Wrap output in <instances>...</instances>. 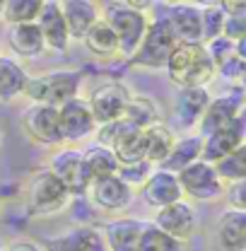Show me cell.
I'll return each instance as SVG.
<instances>
[{"mask_svg":"<svg viewBox=\"0 0 246 251\" xmlns=\"http://www.w3.org/2000/svg\"><path fill=\"white\" fill-rule=\"evenodd\" d=\"M164 70L179 90L208 87V82L215 77V63L210 61L205 44H176Z\"/></svg>","mask_w":246,"mask_h":251,"instance_id":"obj_1","label":"cell"},{"mask_svg":"<svg viewBox=\"0 0 246 251\" xmlns=\"http://www.w3.org/2000/svg\"><path fill=\"white\" fill-rule=\"evenodd\" d=\"M82 87V73L80 70H70V68H58V70H49L41 75H29V82L25 87V94L34 104H51V106H61L68 99L80 97Z\"/></svg>","mask_w":246,"mask_h":251,"instance_id":"obj_2","label":"cell"},{"mask_svg":"<svg viewBox=\"0 0 246 251\" xmlns=\"http://www.w3.org/2000/svg\"><path fill=\"white\" fill-rule=\"evenodd\" d=\"M25 201H27V210L34 218H51L63 213L73 196L70 191L58 181V176L49 169H39L34 172L27 181V191H25Z\"/></svg>","mask_w":246,"mask_h":251,"instance_id":"obj_3","label":"cell"},{"mask_svg":"<svg viewBox=\"0 0 246 251\" xmlns=\"http://www.w3.org/2000/svg\"><path fill=\"white\" fill-rule=\"evenodd\" d=\"M179 41L174 39V34L169 29L164 17H157L148 25V31L140 41V46L135 49V53L128 58L133 68H145V70H164V65L169 61L174 46Z\"/></svg>","mask_w":246,"mask_h":251,"instance_id":"obj_4","label":"cell"},{"mask_svg":"<svg viewBox=\"0 0 246 251\" xmlns=\"http://www.w3.org/2000/svg\"><path fill=\"white\" fill-rule=\"evenodd\" d=\"M101 17L111 25V29L119 39V49H121L123 58H130L135 53V49L140 46L145 31H148V25H150V17L123 5V2H109L104 10H101Z\"/></svg>","mask_w":246,"mask_h":251,"instance_id":"obj_5","label":"cell"},{"mask_svg":"<svg viewBox=\"0 0 246 251\" xmlns=\"http://www.w3.org/2000/svg\"><path fill=\"white\" fill-rule=\"evenodd\" d=\"M179 186H181V193L184 198H191V201H200V203H213V201H220L224 196V181L217 176L215 167L210 162H203V159H196L191 162L188 167H184L179 174Z\"/></svg>","mask_w":246,"mask_h":251,"instance_id":"obj_6","label":"cell"},{"mask_svg":"<svg viewBox=\"0 0 246 251\" xmlns=\"http://www.w3.org/2000/svg\"><path fill=\"white\" fill-rule=\"evenodd\" d=\"M46 169L58 176V181L70 191V196H87L92 179L87 174L82 150L77 145H58V150L49 159Z\"/></svg>","mask_w":246,"mask_h":251,"instance_id":"obj_7","label":"cell"},{"mask_svg":"<svg viewBox=\"0 0 246 251\" xmlns=\"http://www.w3.org/2000/svg\"><path fill=\"white\" fill-rule=\"evenodd\" d=\"M22 130L34 145L41 148H58L63 145L61 126H58V106L51 104H34L22 111Z\"/></svg>","mask_w":246,"mask_h":251,"instance_id":"obj_8","label":"cell"},{"mask_svg":"<svg viewBox=\"0 0 246 251\" xmlns=\"http://www.w3.org/2000/svg\"><path fill=\"white\" fill-rule=\"evenodd\" d=\"M58 126H61L63 145H80L82 140L92 138L97 130V121L90 111L87 99L75 97V99H68L65 104H61L58 106Z\"/></svg>","mask_w":246,"mask_h":251,"instance_id":"obj_9","label":"cell"},{"mask_svg":"<svg viewBox=\"0 0 246 251\" xmlns=\"http://www.w3.org/2000/svg\"><path fill=\"white\" fill-rule=\"evenodd\" d=\"M133 196H135V191L119 174L94 179L87 188V201L92 203V208L99 213H106V215H119L125 208H130Z\"/></svg>","mask_w":246,"mask_h":251,"instance_id":"obj_10","label":"cell"},{"mask_svg":"<svg viewBox=\"0 0 246 251\" xmlns=\"http://www.w3.org/2000/svg\"><path fill=\"white\" fill-rule=\"evenodd\" d=\"M210 101V92L208 87H181L174 101H172V116H169V128L176 133H188L193 128H198V121L205 111Z\"/></svg>","mask_w":246,"mask_h":251,"instance_id":"obj_11","label":"cell"},{"mask_svg":"<svg viewBox=\"0 0 246 251\" xmlns=\"http://www.w3.org/2000/svg\"><path fill=\"white\" fill-rule=\"evenodd\" d=\"M152 225L159 227L162 232H167L169 237H174V239H179V242L186 244L196 234V229H198V213H196L193 203H188L186 198H181L176 203L157 208Z\"/></svg>","mask_w":246,"mask_h":251,"instance_id":"obj_12","label":"cell"},{"mask_svg":"<svg viewBox=\"0 0 246 251\" xmlns=\"http://www.w3.org/2000/svg\"><path fill=\"white\" fill-rule=\"evenodd\" d=\"M246 145V121L244 114H239L232 124L222 126L213 130L210 135L203 138V148H200V159L215 164L222 157H227L229 152H234L237 148Z\"/></svg>","mask_w":246,"mask_h":251,"instance_id":"obj_13","label":"cell"},{"mask_svg":"<svg viewBox=\"0 0 246 251\" xmlns=\"http://www.w3.org/2000/svg\"><path fill=\"white\" fill-rule=\"evenodd\" d=\"M239 114H244V97H242V85L234 90V94H220V97H210L200 121H198V135L205 138L213 130L222 128V126L232 124Z\"/></svg>","mask_w":246,"mask_h":251,"instance_id":"obj_14","label":"cell"},{"mask_svg":"<svg viewBox=\"0 0 246 251\" xmlns=\"http://www.w3.org/2000/svg\"><path fill=\"white\" fill-rule=\"evenodd\" d=\"M128 99H130V92L121 82H104L94 87L92 94L87 97V104H90V111H92L97 126L121 119Z\"/></svg>","mask_w":246,"mask_h":251,"instance_id":"obj_15","label":"cell"},{"mask_svg":"<svg viewBox=\"0 0 246 251\" xmlns=\"http://www.w3.org/2000/svg\"><path fill=\"white\" fill-rule=\"evenodd\" d=\"M36 27L41 31V39H44V46L46 51H56V53H65L70 49V34L65 27V20H63L61 12V0H46L39 17H36Z\"/></svg>","mask_w":246,"mask_h":251,"instance_id":"obj_16","label":"cell"},{"mask_svg":"<svg viewBox=\"0 0 246 251\" xmlns=\"http://www.w3.org/2000/svg\"><path fill=\"white\" fill-rule=\"evenodd\" d=\"M140 196H143V201H145L150 208H154V210L184 198L176 174H174V172H167V169H162V167H154L152 174L145 179V184L140 186Z\"/></svg>","mask_w":246,"mask_h":251,"instance_id":"obj_17","label":"cell"},{"mask_svg":"<svg viewBox=\"0 0 246 251\" xmlns=\"http://www.w3.org/2000/svg\"><path fill=\"white\" fill-rule=\"evenodd\" d=\"M44 251H109L104 234L94 225H75L73 229L51 237Z\"/></svg>","mask_w":246,"mask_h":251,"instance_id":"obj_18","label":"cell"},{"mask_svg":"<svg viewBox=\"0 0 246 251\" xmlns=\"http://www.w3.org/2000/svg\"><path fill=\"white\" fill-rule=\"evenodd\" d=\"M167 25L179 44H203V29H200V7L193 2H179L169 5L167 10Z\"/></svg>","mask_w":246,"mask_h":251,"instance_id":"obj_19","label":"cell"},{"mask_svg":"<svg viewBox=\"0 0 246 251\" xmlns=\"http://www.w3.org/2000/svg\"><path fill=\"white\" fill-rule=\"evenodd\" d=\"M215 251H244L246 247V210L227 208L215 225Z\"/></svg>","mask_w":246,"mask_h":251,"instance_id":"obj_20","label":"cell"},{"mask_svg":"<svg viewBox=\"0 0 246 251\" xmlns=\"http://www.w3.org/2000/svg\"><path fill=\"white\" fill-rule=\"evenodd\" d=\"M143 227H145V222L138 218H111L99 229L104 234L109 251H135L138 239L143 234Z\"/></svg>","mask_w":246,"mask_h":251,"instance_id":"obj_21","label":"cell"},{"mask_svg":"<svg viewBox=\"0 0 246 251\" xmlns=\"http://www.w3.org/2000/svg\"><path fill=\"white\" fill-rule=\"evenodd\" d=\"M61 12L73 41H80L85 31L101 17V7L94 0H61Z\"/></svg>","mask_w":246,"mask_h":251,"instance_id":"obj_22","label":"cell"},{"mask_svg":"<svg viewBox=\"0 0 246 251\" xmlns=\"http://www.w3.org/2000/svg\"><path fill=\"white\" fill-rule=\"evenodd\" d=\"M7 46H10L15 58H36V56H41L46 51L36 22L10 25V29H7Z\"/></svg>","mask_w":246,"mask_h":251,"instance_id":"obj_23","label":"cell"},{"mask_svg":"<svg viewBox=\"0 0 246 251\" xmlns=\"http://www.w3.org/2000/svg\"><path fill=\"white\" fill-rule=\"evenodd\" d=\"M29 73L20 58L0 53V101H12L25 94Z\"/></svg>","mask_w":246,"mask_h":251,"instance_id":"obj_24","label":"cell"},{"mask_svg":"<svg viewBox=\"0 0 246 251\" xmlns=\"http://www.w3.org/2000/svg\"><path fill=\"white\" fill-rule=\"evenodd\" d=\"M80 41L85 44V49H87L92 56H97V58H116V56H121L119 39H116L111 25H109L104 17H99L92 27L85 31V36H82Z\"/></svg>","mask_w":246,"mask_h":251,"instance_id":"obj_25","label":"cell"},{"mask_svg":"<svg viewBox=\"0 0 246 251\" xmlns=\"http://www.w3.org/2000/svg\"><path fill=\"white\" fill-rule=\"evenodd\" d=\"M143 135H145V159H148L152 167H159V164L167 159L169 150L174 148L176 133L164 124V121H159V124L148 126V128L143 130Z\"/></svg>","mask_w":246,"mask_h":251,"instance_id":"obj_26","label":"cell"},{"mask_svg":"<svg viewBox=\"0 0 246 251\" xmlns=\"http://www.w3.org/2000/svg\"><path fill=\"white\" fill-rule=\"evenodd\" d=\"M200 148H203V138H200L198 133H193V135H184V138H176L174 148L169 150L167 159H164L159 167H162V169H167V172L179 174V172H181L184 167H188L191 162L200 159Z\"/></svg>","mask_w":246,"mask_h":251,"instance_id":"obj_27","label":"cell"},{"mask_svg":"<svg viewBox=\"0 0 246 251\" xmlns=\"http://www.w3.org/2000/svg\"><path fill=\"white\" fill-rule=\"evenodd\" d=\"M123 119H128L135 128L145 130L148 126L162 121V111H159L157 101L150 99V97H145V94H130V99L125 104V111H123Z\"/></svg>","mask_w":246,"mask_h":251,"instance_id":"obj_28","label":"cell"},{"mask_svg":"<svg viewBox=\"0 0 246 251\" xmlns=\"http://www.w3.org/2000/svg\"><path fill=\"white\" fill-rule=\"evenodd\" d=\"M82 159H85V167H87V174L90 179H104V176H111L119 172V159L114 155V150L92 143L90 148L82 150Z\"/></svg>","mask_w":246,"mask_h":251,"instance_id":"obj_29","label":"cell"},{"mask_svg":"<svg viewBox=\"0 0 246 251\" xmlns=\"http://www.w3.org/2000/svg\"><path fill=\"white\" fill-rule=\"evenodd\" d=\"M46 0H5V7L0 12L2 22L10 25H22V22H36L41 7Z\"/></svg>","mask_w":246,"mask_h":251,"instance_id":"obj_30","label":"cell"},{"mask_svg":"<svg viewBox=\"0 0 246 251\" xmlns=\"http://www.w3.org/2000/svg\"><path fill=\"white\" fill-rule=\"evenodd\" d=\"M135 251H184V242L169 237L167 232L154 227L152 222H145Z\"/></svg>","mask_w":246,"mask_h":251,"instance_id":"obj_31","label":"cell"},{"mask_svg":"<svg viewBox=\"0 0 246 251\" xmlns=\"http://www.w3.org/2000/svg\"><path fill=\"white\" fill-rule=\"evenodd\" d=\"M213 167H215L217 176H220L224 184L246 181V145L237 148L234 152H229L227 157H222Z\"/></svg>","mask_w":246,"mask_h":251,"instance_id":"obj_32","label":"cell"},{"mask_svg":"<svg viewBox=\"0 0 246 251\" xmlns=\"http://www.w3.org/2000/svg\"><path fill=\"white\" fill-rule=\"evenodd\" d=\"M133 130H140V128H135L128 119H123L121 116V119H116V121H109V124L97 126V130H94V138H97V140H94V143H99V145L114 150L123 138L130 135Z\"/></svg>","mask_w":246,"mask_h":251,"instance_id":"obj_33","label":"cell"},{"mask_svg":"<svg viewBox=\"0 0 246 251\" xmlns=\"http://www.w3.org/2000/svg\"><path fill=\"white\" fill-rule=\"evenodd\" d=\"M114 155L119 159V164H133V162L145 159V135H143V130H133L130 135H125L114 148Z\"/></svg>","mask_w":246,"mask_h":251,"instance_id":"obj_34","label":"cell"},{"mask_svg":"<svg viewBox=\"0 0 246 251\" xmlns=\"http://www.w3.org/2000/svg\"><path fill=\"white\" fill-rule=\"evenodd\" d=\"M224 17H227V10H224V5H210V7H200V29H203V44L222 34V27H224Z\"/></svg>","mask_w":246,"mask_h":251,"instance_id":"obj_35","label":"cell"},{"mask_svg":"<svg viewBox=\"0 0 246 251\" xmlns=\"http://www.w3.org/2000/svg\"><path fill=\"white\" fill-rule=\"evenodd\" d=\"M152 169L154 167L148 159H140V162H133V164H119V172L116 174L135 191V188H140L145 184V179L152 174Z\"/></svg>","mask_w":246,"mask_h":251,"instance_id":"obj_36","label":"cell"},{"mask_svg":"<svg viewBox=\"0 0 246 251\" xmlns=\"http://www.w3.org/2000/svg\"><path fill=\"white\" fill-rule=\"evenodd\" d=\"M215 75H220V77L227 80V82L242 85V82H244V75H246V58L244 56L232 53L227 61L220 63V65L215 68Z\"/></svg>","mask_w":246,"mask_h":251,"instance_id":"obj_37","label":"cell"},{"mask_svg":"<svg viewBox=\"0 0 246 251\" xmlns=\"http://www.w3.org/2000/svg\"><path fill=\"white\" fill-rule=\"evenodd\" d=\"M222 36H227L229 41L246 39V7L244 10H227L224 27H222Z\"/></svg>","mask_w":246,"mask_h":251,"instance_id":"obj_38","label":"cell"},{"mask_svg":"<svg viewBox=\"0 0 246 251\" xmlns=\"http://www.w3.org/2000/svg\"><path fill=\"white\" fill-rule=\"evenodd\" d=\"M205 49H208V56H210V61L215 63V68L220 63H224L232 53H234V41H229L227 36H215V39H210V41H205Z\"/></svg>","mask_w":246,"mask_h":251,"instance_id":"obj_39","label":"cell"},{"mask_svg":"<svg viewBox=\"0 0 246 251\" xmlns=\"http://www.w3.org/2000/svg\"><path fill=\"white\" fill-rule=\"evenodd\" d=\"M227 205L232 210H246V181H234L224 186V196Z\"/></svg>","mask_w":246,"mask_h":251,"instance_id":"obj_40","label":"cell"},{"mask_svg":"<svg viewBox=\"0 0 246 251\" xmlns=\"http://www.w3.org/2000/svg\"><path fill=\"white\" fill-rule=\"evenodd\" d=\"M5 251H44V244L29 237H17L12 242H5Z\"/></svg>","mask_w":246,"mask_h":251,"instance_id":"obj_41","label":"cell"},{"mask_svg":"<svg viewBox=\"0 0 246 251\" xmlns=\"http://www.w3.org/2000/svg\"><path fill=\"white\" fill-rule=\"evenodd\" d=\"M119 2L133 7V10H138V12H143V15H148L154 5H157V0H119Z\"/></svg>","mask_w":246,"mask_h":251,"instance_id":"obj_42","label":"cell"},{"mask_svg":"<svg viewBox=\"0 0 246 251\" xmlns=\"http://www.w3.org/2000/svg\"><path fill=\"white\" fill-rule=\"evenodd\" d=\"M246 0H224V10H244Z\"/></svg>","mask_w":246,"mask_h":251,"instance_id":"obj_43","label":"cell"},{"mask_svg":"<svg viewBox=\"0 0 246 251\" xmlns=\"http://www.w3.org/2000/svg\"><path fill=\"white\" fill-rule=\"evenodd\" d=\"M196 7H210V5H224V0H188Z\"/></svg>","mask_w":246,"mask_h":251,"instance_id":"obj_44","label":"cell"},{"mask_svg":"<svg viewBox=\"0 0 246 251\" xmlns=\"http://www.w3.org/2000/svg\"><path fill=\"white\" fill-rule=\"evenodd\" d=\"M162 2H167V5H179V2H188V0H162Z\"/></svg>","mask_w":246,"mask_h":251,"instance_id":"obj_45","label":"cell"},{"mask_svg":"<svg viewBox=\"0 0 246 251\" xmlns=\"http://www.w3.org/2000/svg\"><path fill=\"white\" fill-rule=\"evenodd\" d=\"M0 251H5V242L2 239H0Z\"/></svg>","mask_w":246,"mask_h":251,"instance_id":"obj_46","label":"cell"},{"mask_svg":"<svg viewBox=\"0 0 246 251\" xmlns=\"http://www.w3.org/2000/svg\"><path fill=\"white\" fill-rule=\"evenodd\" d=\"M2 7H5V0H0V12H2Z\"/></svg>","mask_w":246,"mask_h":251,"instance_id":"obj_47","label":"cell"}]
</instances>
